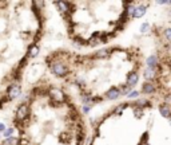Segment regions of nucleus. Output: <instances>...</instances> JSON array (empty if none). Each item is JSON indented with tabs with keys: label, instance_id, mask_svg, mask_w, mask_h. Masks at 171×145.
<instances>
[{
	"label": "nucleus",
	"instance_id": "f257e3e1",
	"mask_svg": "<svg viewBox=\"0 0 171 145\" xmlns=\"http://www.w3.org/2000/svg\"><path fill=\"white\" fill-rule=\"evenodd\" d=\"M44 66L68 90L75 89L84 105H99L128 95L146 73V57L136 44H114L91 52L56 48Z\"/></svg>",
	"mask_w": 171,
	"mask_h": 145
},
{
	"label": "nucleus",
	"instance_id": "7ed1b4c3",
	"mask_svg": "<svg viewBox=\"0 0 171 145\" xmlns=\"http://www.w3.org/2000/svg\"><path fill=\"white\" fill-rule=\"evenodd\" d=\"M47 3L0 2V112L20 95L27 66L38 55Z\"/></svg>",
	"mask_w": 171,
	"mask_h": 145
},
{
	"label": "nucleus",
	"instance_id": "f03ea898",
	"mask_svg": "<svg viewBox=\"0 0 171 145\" xmlns=\"http://www.w3.org/2000/svg\"><path fill=\"white\" fill-rule=\"evenodd\" d=\"M7 133L0 145H86L88 126L72 91L40 77L14 107Z\"/></svg>",
	"mask_w": 171,
	"mask_h": 145
},
{
	"label": "nucleus",
	"instance_id": "20e7f679",
	"mask_svg": "<svg viewBox=\"0 0 171 145\" xmlns=\"http://www.w3.org/2000/svg\"><path fill=\"white\" fill-rule=\"evenodd\" d=\"M67 38L79 47L106 46L134 19L136 2H54Z\"/></svg>",
	"mask_w": 171,
	"mask_h": 145
}]
</instances>
